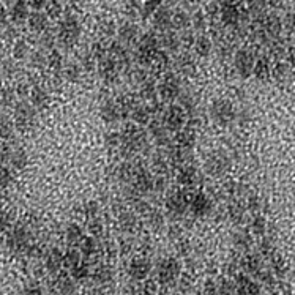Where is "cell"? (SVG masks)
<instances>
[{
  "label": "cell",
  "instance_id": "3",
  "mask_svg": "<svg viewBox=\"0 0 295 295\" xmlns=\"http://www.w3.org/2000/svg\"><path fill=\"white\" fill-rule=\"evenodd\" d=\"M36 109L27 101H19L15 105V126L19 131H27L33 126Z\"/></svg>",
  "mask_w": 295,
  "mask_h": 295
},
{
  "label": "cell",
  "instance_id": "5",
  "mask_svg": "<svg viewBox=\"0 0 295 295\" xmlns=\"http://www.w3.org/2000/svg\"><path fill=\"white\" fill-rule=\"evenodd\" d=\"M212 119L218 125H227L230 122H234L235 119V109L232 106V103L227 100H216L213 101V105L210 108Z\"/></svg>",
  "mask_w": 295,
  "mask_h": 295
},
{
  "label": "cell",
  "instance_id": "34",
  "mask_svg": "<svg viewBox=\"0 0 295 295\" xmlns=\"http://www.w3.org/2000/svg\"><path fill=\"white\" fill-rule=\"evenodd\" d=\"M82 238H84V230H82V227L79 224L73 223V224H70L67 227V240H68V243H71V245H76V243H81Z\"/></svg>",
  "mask_w": 295,
  "mask_h": 295
},
{
  "label": "cell",
  "instance_id": "53",
  "mask_svg": "<svg viewBox=\"0 0 295 295\" xmlns=\"http://www.w3.org/2000/svg\"><path fill=\"white\" fill-rule=\"evenodd\" d=\"M82 213L85 218H88V220H93V218L96 216L98 213V205L95 202H87L82 205Z\"/></svg>",
  "mask_w": 295,
  "mask_h": 295
},
{
  "label": "cell",
  "instance_id": "42",
  "mask_svg": "<svg viewBox=\"0 0 295 295\" xmlns=\"http://www.w3.org/2000/svg\"><path fill=\"white\" fill-rule=\"evenodd\" d=\"M40 35H41L40 36V46H41V49L47 51V53H49V51H53L54 46H56V43H57V35L51 33L49 30L43 32Z\"/></svg>",
  "mask_w": 295,
  "mask_h": 295
},
{
  "label": "cell",
  "instance_id": "38",
  "mask_svg": "<svg viewBox=\"0 0 295 295\" xmlns=\"http://www.w3.org/2000/svg\"><path fill=\"white\" fill-rule=\"evenodd\" d=\"M119 223L125 232H131V230H134V227H136V216L131 212H123L119 216Z\"/></svg>",
  "mask_w": 295,
  "mask_h": 295
},
{
  "label": "cell",
  "instance_id": "57",
  "mask_svg": "<svg viewBox=\"0 0 295 295\" xmlns=\"http://www.w3.org/2000/svg\"><path fill=\"white\" fill-rule=\"evenodd\" d=\"M25 2H27L29 7L33 8L35 11H41L47 5V0H25Z\"/></svg>",
  "mask_w": 295,
  "mask_h": 295
},
{
  "label": "cell",
  "instance_id": "32",
  "mask_svg": "<svg viewBox=\"0 0 295 295\" xmlns=\"http://www.w3.org/2000/svg\"><path fill=\"white\" fill-rule=\"evenodd\" d=\"M63 59H62V54L59 51L53 49L47 53V68L54 73H62L63 71Z\"/></svg>",
  "mask_w": 295,
  "mask_h": 295
},
{
  "label": "cell",
  "instance_id": "51",
  "mask_svg": "<svg viewBox=\"0 0 295 295\" xmlns=\"http://www.w3.org/2000/svg\"><path fill=\"white\" fill-rule=\"evenodd\" d=\"M16 90H13V88H4L2 92H0V103H2L4 106H11L13 103L16 100Z\"/></svg>",
  "mask_w": 295,
  "mask_h": 295
},
{
  "label": "cell",
  "instance_id": "4",
  "mask_svg": "<svg viewBox=\"0 0 295 295\" xmlns=\"http://www.w3.org/2000/svg\"><path fill=\"white\" fill-rule=\"evenodd\" d=\"M7 245L16 253H27L30 247V232L24 224L13 226L8 232Z\"/></svg>",
  "mask_w": 295,
  "mask_h": 295
},
{
  "label": "cell",
  "instance_id": "30",
  "mask_svg": "<svg viewBox=\"0 0 295 295\" xmlns=\"http://www.w3.org/2000/svg\"><path fill=\"white\" fill-rule=\"evenodd\" d=\"M175 65H177V70L180 73H183V74H193L194 70H196V62L189 54H182L180 57L177 59Z\"/></svg>",
  "mask_w": 295,
  "mask_h": 295
},
{
  "label": "cell",
  "instance_id": "10",
  "mask_svg": "<svg viewBox=\"0 0 295 295\" xmlns=\"http://www.w3.org/2000/svg\"><path fill=\"white\" fill-rule=\"evenodd\" d=\"M189 202L191 198L186 191H177V193H172L168 198V201H166V209L174 215H183L189 209Z\"/></svg>",
  "mask_w": 295,
  "mask_h": 295
},
{
  "label": "cell",
  "instance_id": "47",
  "mask_svg": "<svg viewBox=\"0 0 295 295\" xmlns=\"http://www.w3.org/2000/svg\"><path fill=\"white\" fill-rule=\"evenodd\" d=\"M32 63L36 67V68H44L47 67V53L44 49H40V51H36V53L32 54Z\"/></svg>",
  "mask_w": 295,
  "mask_h": 295
},
{
  "label": "cell",
  "instance_id": "48",
  "mask_svg": "<svg viewBox=\"0 0 295 295\" xmlns=\"http://www.w3.org/2000/svg\"><path fill=\"white\" fill-rule=\"evenodd\" d=\"M98 32L101 33V36L109 38V36L117 33V27H115V24L111 22V21H103L100 24V27H98Z\"/></svg>",
  "mask_w": 295,
  "mask_h": 295
},
{
  "label": "cell",
  "instance_id": "8",
  "mask_svg": "<svg viewBox=\"0 0 295 295\" xmlns=\"http://www.w3.org/2000/svg\"><path fill=\"white\" fill-rule=\"evenodd\" d=\"M220 18H221L223 25L235 29L237 25L240 24L243 15H241L240 8L234 2H230V0H224V2H221V5H220Z\"/></svg>",
  "mask_w": 295,
  "mask_h": 295
},
{
  "label": "cell",
  "instance_id": "1",
  "mask_svg": "<svg viewBox=\"0 0 295 295\" xmlns=\"http://www.w3.org/2000/svg\"><path fill=\"white\" fill-rule=\"evenodd\" d=\"M81 36V22L74 15H65L60 22L57 29V41L65 46V47H73L78 43Z\"/></svg>",
  "mask_w": 295,
  "mask_h": 295
},
{
  "label": "cell",
  "instance_id": "31",
  "mask_svg": "<svg viewBox=\"0 0 295 295\" xmlns=\"http://www.w3.org/2000/svg\"><path fill=\"white\" fill-rule=\"evenodd\" d=\"M191 25V16L188 15V11L180 10V11H175L174 16H172V27L177 30H186L189 29Z\"/></svg>",
  "mask_w": 295,
  "mask_h": 295
},
{
  "label": "cell",
  "instance_id": "39",
  "mask_svg": "<svg viewBox=\"0 0 295 295\" xmlns=\"http://www.w3.org/2000/svg\"><path fill=\"white\" fill-rule=\"evenodd\" d=\"M163 4H164V0H144L142 7H140V16H144V18L153 16V13H155Z\"/></svg>",
  "mask_w": 295,
  "mask_h": 295
},
{
  "label": "cell",
  "instance_id": "37",
  "mask_svg": "<svg viewBox=\"0 0 295 295\" xmlns=\"http://www.w3.org/2000/svg\"><path fill=\"white\" fill-rule=\"evenodd\" d=\"M93 279H95V283H98V284H106L112 279V270L108 265H100L93 272Z\"/></svg>",
  "mask_w": 295,
  "mask_h": 295
},
{
  "label": "cell",
  "instance_id": "41",
  "mask_svg": "<svg viewBox=\"0 0 295 295\" xmlns=\"http://www.w3.org/2000/svg\"><path fill=\"white\" fill-rule=\"evenodd\" d=\"M29 53H30V47H29L27 41H24V40L15 41V46H13V56H15V59L22 60L29 56Z\"/></svg>",
  "mask_w": 295,
  "mask_h": 295
},
{
  "label": "cell",
  "instance_id": "27",
  "mask_svg": "<svg viewBox=\"0 0 295 295\" xmlns=\"http://www.w3.org/2000/svg\"><path fill=\"white\" fill-rule=\"evenodd\" d=\"M8 161H10V166H11L13 171H22V169H25V166H27V163H29V157L22 149H16V150L11 152Z\"/></svg>",
  "mask_w": 295,
  "mask_h": 295
},
{
  "label": "cell",
  "instance_id": "12",
  "mask_svg": "<svg viewBox=\"0 0 295 295\" xmlns=\"http://www.w3.org/2000/svg\"><path fill=\"white\" fill-rule=\"evenodd\" d=\"M100 76L106 82H114L119 78V71H120V65L119 62L115 60L112 56H108L103 60H100V67H98Z\"/></svg>",
  "mask_w": 295,
  "mask_h": 295
},
{
  "label": "cell",
  "instance_id": "19",
  "mask_svg": "<svg viewBox=\"0 0 295 295\" xmlns=\"http://www.w3.org/2000/svg\"><path fill=\"white\" fill-rule=\"evenodd\" d=\"M210 207H212V204H210L209 196L199 193V194H194L193 198H191L189 209H191V212H193L196 216L207 215L210 212Z\"/></svg>",
  "mask_w": 295,
  "mask_h": 295
},
{
  "label": "cell",
  "instance_id": "9",
  "mask_svg": "<svg viewBox=\"0 0 295 295\" xmlns=\"http://www.w3.org/2000/svg\"><path fill=\"white\" fill-rule=\"evenodd\" d=\"M185 120H186V112L180 105L168 108L163 115V123L166 125L168 130H180L185 125Z\"/></svg>",
  "mask_w": 295,
  "mask_h": 295
},
{
  "label": "cell",
  "instance_id": "50",
  "mask_svg": "<svg viewBox=\"0 0 295 295\" xmlns=\"http://www.w3.org/2000/svg\"><path fill=\"white\" fill-rule=\"evenodd\" d=\"M191 25L194 27V30L202 32V30H205V27H207V19H205V16L201 11H198V13H194V16H191Z\"/></svg>",
  "mask_w": 295,
  "mask_h": 295
},
{
  "label": "cell",
  "instance_id": "17",
  "mask_svg": "<svg viewBox=\"0 0 295 295\" xmlns=\"http://www.w3.org/2000/svg\"><path fill=\"white\" fill-rule=\"evenodd\" d=\"M30 16V7L25 0H16L10 10V18L15 24H24L29 21Z\"/></svg>",
  "mask_w": 295,
  "mask_h": 295
},
{
  "label": "cell",
  "instance_id": "44",
  "mask_svg": "<svg viewBox=\"0 0 295 295\" xmlns=\"http://www.w3.org/2000/svg\"><path fill=\"white\" fill-rule=\"evenodd\" d=\"M13 133H15V125H13L8 119H4V117H0V139L4 140H8Z\"/></svg>",
  "mask_w": 295,
  "mask_h": 295
},
{
  "label": "cell",
  "instance_id": "46",
  "mask_svg": "<svg viewBox=\"0 0 295 295\" xmlns=\"http://www.w3.org/2000/svg\"><path fill=\"white\" fill-rule=\"evenodd\" d=\"M88 273H90V272H88V265L84 264V262H81V264H78L76 267L71 268V278L76 279V281L85 279L88 276Z\"/></svg>",
  "mask_w": 295,
  "mask_h": 295
},
{
  "label": "cell",
  "instance_id": "52",
  "mask_svg": "<svg viewBox=\"0 0 295 295\" xmlns=\"http://www.w3.org/2000/svg\"><path fill=\"white\" fill-rule=\"evenodd\" d=\"M88 230H90L92 237H101L103 232H105V226H103V223L100 220H90V224H88Z\"/></svg>",
  "mask_w": 295,
  "mask_h": 295
},
{
  "label": "cell",
  "instance_id": "40",
  "mask_svg": "<svg viewBox=\"0 0 295 295\" xmlns=\"http://www.w3.org/2000/svg\"><path fill=\"white\" fill-rule=\"evenodd\" d=\"M79 245H81V254H84L85 258H90V256H93L96 253L95 237H84Z\"/></svg>",
  "mask_w": 295,
  "mask_h": 295
},
{
  "label": "cell",
  "instance_id": "28",
  "mask_svg": "<svg viewBox=\"0 0 295 295\" xmlns=\"http://www.w3.org/2000/svg\"><path fill=\"white\" fill-rule=\"evenodd\" d=\"M175 142H177V147H182V149H193V145L196 144V133L194 130H191V128H186V130H182L178 131L177 137H175Z\"/></svg>",
  "mask_w": 295,
  "mask_h": 295
},
{
  "label": "cell",
  "instance_id": "36",
  "mask_svg": "<svg viewBox=\"0 0 295 295\" xmlns=\"http://www.w3.org/2000/svg\"><path fill=\"white\" fill-rule=\"evenodd\" d=\"M81 262H82V254L78 250H68L65 254H63V265L70 268V270Z\"/></svg>",
  "mask_w": 295,
  "mask_h": 295
},
{
  "label": "cell",
  "instance_id": "7",
  "mask_svg": "<svg viewBox=\"0 0 295 295\" xmlns=\"http://www.w3.org/2000/svg\"><path fill=\"white\" fill-rule=\"evenodd\" d=\"M182 93V87H180V81L177 79V76H168L160 85H158V95L161 98V101L164 103H171L174 100H177Z\"/></svg>",
  "mask_w": 295,
  "mask_h": 295
},
{
  "label": "cell",
  "instance_id": "13",
  "mask_svg": "<svg viewBox=\"0 0 295 295\" xmlns=\"http://www.w3.org/2000/svg\"><path fill=\"white\" fill-rule=\"evenodd\" d=\"M234 67L240 76H250L251 71H254V60H253L251 53H248L245 49H240L235 54Z\"/></svg>",
  "mask_w": 295,
  "mask_h": 295
},
{
  "label": "cell",
  "instance_id": "29",
  "mask_svg": "<svg viewBox=\"0 0 295 295\" xmlns=\"http://www.w3.org/2000/svg\"><path fill=\"white\" fill-rule=\"evenodd\" d=\"M194 51H196V54L202 59L205 57H209L210 53H212V47H213V43L209 36H205V35H199L196 36V40H194Z\"/></svg>",
  "mask_w": 295,
  "mask_h": 295
},
{
  "label": "cell",
  "instance_id": "43",
  "mask_svg": "<svg viewBox=\"0 0 295 295\" xmlns=\"http://www.w3.org/2000/svg\"><path fill=\"white\" fill-rule=\"evenodd\" d=\"M157 93H158V85L153 81L145 79L144 82H140V95H142L144 98L153 100Z\"/></svg>",
  "mask_w": 295,
  "mask_h": 295
},
{
  "label": "cell",
  "instance_id": "60",
  "mask_svg": "<svg viewBox=\"0 0 295 295\" xmlns=\"http://www.w3.org/2000/svg\"><path fill=\"white\" fill-rule=\"evenodd\" d=\"M216 290H218V287L215 286V283H212V281H207V283H205V293L207 295H216Z\"/></svg>",
  "mask_w": 295,
  "mask_h": 295
},
{
  "label": "cell",
  "instance_id": "18",
  "mask_svg": "<svg viewBox=\"0 0 295 295\" xmlns=\"http://www.w3.org/2000/svg\"><path fill=\"white\" fill-rule=\"evenodd\" d=\"M30 105L36 109V111H41L47 106L49 103V95L46 92V88L41 87V85H33L30 88Z\"/></svg>",
  "mask_w": 295,
  "mask_h": 295
},
{
  "label": "cell",
  "instance_id": "26",
  "mask_svg": "<svg viewBox=\"0 0 295 295\" xmlns=\"http://www.w3.org/2000/svg\"><path fill=\"white\" fill-rule=\"evenodd\" d=\"M150 131L155 137V140L160 144V145H168L171 142V137L168 136V128H166L164 123H160L155 120V123H150Z\"/></svg>",
  "mask_w": 295,
  "mask_h": 295
},
{
  "label": "cell",
  "instance_id": "14",
  "mask_svg": "<svg viewBox=\"0 0 295 295\" xmlns=\"http://www.w3.org/2000/svg\"><path fill=\"white\" fill-rule=\"evenodd\" d=\"M172 16L174 13L171 11V8L168 5H161L155 13H153V25L155 29L166 32L172 27Z\"/></svg>",
  "mask_w": 295,
  "mask_h": 295
},
{
  "label": "cell",
  "instance_id": "56",
  "mask_svg": "<svg viewBox=\"0 0 295 295\" xmlns=\"http://www.w3.org/2000/svg\"><path fill=\"white\" fill-rule=\"evenodd\" d=\"M24 295H43V290L36 283H30V284H27V287H25Z\"/></svg>",
  "mask_w": 295,
  "mask_h": 295
},
{
  "label": "cell",
  "instance_id": "6",
  "mask_svg": "<svg viewBox=\"0 0 295 295\" xmlns=\"http://www.w3.org/2000/svg\"><path fill=\"white\" fill-rule=\"evenodd\" d=\"M178 275H180V264H178L175 259L166 258L158 264L157 276H158L160 284L168 286V284L174 283V281L178 278Z\"/></svg>",
  "mask_w": 295,
  "mask_h": 295
},
{
  "label": "cell",
  "instance_id": "55",
  "mask_svg": "<svg viewBox=\"0 0 295 295\" xmlns=\"http://www.w3.org/2000/svg\"><path fill=\"white\" fill-rule=\"evenodd\" d=\"M194 40H196V36H194V33L191 32V30H183V35L180 36V43L182 44H185L186 47H189V46H193L194 44Z\"/></svg>",
  "mask_w": 295,
  "mask_h": 295
},
{
  "label": "cell",
  "instance_id": "54",
  "mask_svg": "<svg viewBox=\"0 0 295 295\" xmlns=\"http://www.w3.org/2000/svg\"><path fill=\"white\" fill-rule=\"evenodd\" d=\"M229 216L232 218L234 221H240L243 216V209L240 204H230L229 205Z\"/></svg>",
  "mask_w": 295,
  "mask_h": 295
},
{
  "label": "cell",
  "instance_id": "45",
  "mask_svg": "<svg viewBox=\"0 0 295 295\" xmlns=\"http://www.w3.org/2000/svg\"><path fill=\"white\" fill-rule=\"evenodd\" d=\"M46 15L49 18H53V19H57L62 16V13H63V8L60 5V2H57V0H47V5H46Z\"/></svg>",
  "mask_w": 295,
  "mask_h": 295
},
{
  "label": "cell",
  "instance_id": "35",
  "mask_svg": "<svg viewBox=\"0 0 295 295\" xmlns=\"http://www.w3.org/2000/svg\"><path fill=\"white\" fill-rule=\"evenodd\" d=\"M63 78L71 81V82H76L79 78H81V74H82V68L78 65V63H68V65L63 67Z\"/></svg>",
  "mask_w": 295,
  "mask_h": 295
},
{
  "label": "cell",
  "instance_id": "2",
  "mask_svg": "<svg viewBox=\"0 0 295 295\" xmlns=\"http://www.w3.org/2000/svg\"><path fill=\"white\" fill-rule=\"evenodd\" d=\"M160 51V38L155 33H147L137 43V62L140 65L152 63Z\"/></svg>",
  "mask_w": 295,
  "mask_h": 295
},
{
  "label": "cell",
  "instance_id": "15",
  "mask_svg": "<svg viewBox=\"0 0 295 295\" xmlns=\"http://www.w3.org/2000/svg\"><path fill=\"white\" fill-rule=\"evenodd\" d=\"M152 270L150 261L145 258H136L130 262V267H128V273L133 279H145L149 276Z\"/></svg>",
  "mask_w": 295,
  "mask_h": 295
},
{
  "label": "cell",
  "instance_id": "21",
  "mask_svg": "<svg viewBox=\"0 0 295 295\" xmlns=\"http://www.w3.org/2000/svg\"><path fill=\"white\" fill-rule=\"evenodd\" d=\"M119 38L120 41L125 44H131L133 41L137 40V35H139V29L134 22H123L120 27L117 29Z\"/></svg>",
  "mask_w": 295,
  "mask_h": 295
},
{
  "label": "cell",
  "instance_id": "23",
  "mask_svg": "<svg viewBox=\"0 0 295 295\" xmlns=\"http://www.w3.org/2000/svg\"><path fill=\"white\" fill-rule=\"evenodd\" d=\"M177 182L185 188H191L198 183V171L191 166H183L177 175Z\"/></svg>",
  "mask_w": 295,
  "mask_h": 295
},
{
  "label": "cell",
  "instance_id": "11",
  "mask_svg": "<svg viewBox=\"0 0 295 295\" xmlns=\"http://www.w3.org/2000/svg\"><path fill=\"white\" fill-rule=\"evenodd\" d=\"M229 169V158L221 152H215L207 160V171L210 175L221 177Z\"/></svg>",
  "mask_w": 295,
  "mask_h": 295
},
{
  "label": "cell",
  "instance_id": "20",
  "mask_svg": "<svg viewBox=\"0 0 295 295\" xmlns=\"http://www.w3.org/2000/svg\"><path fill=\"white\" fill-rule=\"evenodd\" d=\"M49 16L46 15V13H41V11H33L30 13V16H29V27L32 32L35 33H43L47 30V24H49Z\"/></svg>",
  "mask_w": 295,
  "mask_h": 295
},
{
  "label": "cell",
  "instance_id": "59",
  "mask_svg": "<svg viewBox=\"0 0 295 295\" xmlns=\"http://www.w3.org/2000/svg\"><path fill=\"white\" fill-rule=\"evenodd\" d=\"M166 188V180H164V177H158L155 178V183H153V189H157V191H163Z\"/></svg>",
  "mask_w": 295,
  "mask_h": 295
},
{
  "label": "cell",
  "instance_id": "24",
  "mask_svg": "<svg viewBox=\"0 0 295 295\" xmlns=\"http://www.w3.org/2000/svg\"><path fill=\"white\" fill-rule=\"evenodd\" d=\"M160 44L168 51V53H175V51L180 47V36H178L175 32H172L171 29L161 33L160 38Z\"/></svg>",
  "mask_w": 295,
  "mask_h": 295
},
{
  "label": "cell",
  "instance_id": "22",
  "mask_svg": "<svg viewBox=\"0 0 295 295\" xmlns=\"http://www.w3.org/2000/svg\"><path fill=\"white\" fill-rule=\"evenodd\" d=\"M101 117L105 119L108 123H114L122 119V114H120V108H119V103L117 101H106L105 105L101 106Z\"/></svg>",
  "mask_w": 295,
  "mask_h": 295
},
{
  "label": "cell",
  "instance_id": "58",
  "mask_svg": "<svg viewBox=\"0 0 295 295\" xmlns=\"http://www.w3.org/2000/svg\"><path fill=\"white\" fill-rule=\"evenodd\" d=\"M8 21V11L4 5H0V27H5Z\"/></svg>",
  "mask_w": 295,
  "mask_h": 295
},
{
  "label": "cell",
  "instance_id": "49",
  "mask_svg": "<svg viewBox=\"0 0 295 295\" xmlns=\"http://www.w3.org/2000/svg\"><path fill=\"white\" fill-rule=\"evenodd\" d=\"M13 227V218L8 212L0 210V232H10Z\"/></svg>",
  "mask_w": 295,
  "mask_h": 295
},
{
  "label": "cell",
  "instance_id": "33",
  "mask_svg": "<svg viewBox=\"0 0 295 295\" xmlns=\"http://www.w3.org/2000/svg\"><path fill=\"white\" fill-rule=\"evenodd\" d=\"M130 117L133 119V122L136 125H145L150 122V117H152V114L147 108L144 106H136L133 111H131V115Z\"/></svg>",
  "mask_w": 295,
  "mask_h": 295
},
{
  "label": "cell",
  "instance_id": "61",
  "mask_svg": "<svg viewBox=\"0 0 295 295\" xmlns=\"http://www.w3.org/2000/svg\"><path fill=\"white\" fill-rule=\"evenodd\" d=\"M230 289L232 287H230V284L227 283V281H223V284L218 287V290H220L223 295H230Z\"/></svg>",
  "mask_w": 295,
  "mask_h": 295
},
{
  "label": "cell",
  "instance_id": "16",
  "mask_svg": "<svg viewBox=\"0 0 295 295\" xmlns=\"http://www.w3.org/2000/svg\"><path fill=\"white\" fill-rule=\"evenodd\" d=\"M133 186L137 193H149L153 189V183H155V178L152 177V174L142 168H139L134 178H133Z\"/></svg>",
  "mask_w": 295,
  "mask_h": 295
},
{
  "label": "cell",
  "instance_id": "25",
  "mask_svg": "<svg viewBox=\"0 0 295 295\" xmlns=\"http://www.w3.org/2000/svg\"><path fill=\"white\" fill-rule=\"evenodd\" d=\"M63 267V254L54 248L46 254V268L49 273H59L60 268Z\"/></svg>",
  "mask_w": 295,
  "mask_h": 295
}]
</instances>
